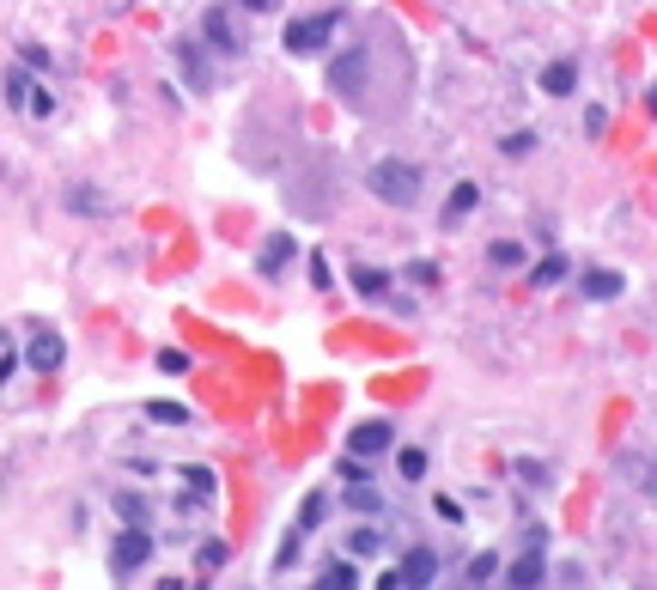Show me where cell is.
Segmentation results:
<instances>
[{
  "mask_svg": "<svg viewBox=\"0 0 657 590\" xmlns=\"http://www.w3.org/2000/svg\"><path fill=\"white\" fill-rule=\"evenodd\" d=\"M323 511H328V493H310V499H305V511H299V524H292V529H299V536H310V529L323 524Z\"/></svg>",
  "mask_w": 657,
  "mask_h": 590,
  "instance_id": "19",
  "label": "cell"
},
{
  "mask_svg": "<svg viewBox=\"0 0 657 590\" xmlns=\"http://www.w3.org/2000/svg\"><path fill=\"white\" fill-rule=\"evenodd\" d=\"M578 286H584L591 299H621V292H627V280H621L615 268H584V274H578Z\"/></svg>",
  "mask_w": 657,
  "mask_h": 590,
  "instance_id": "12",
  "label": "cell"
},
{
  "mask_svg": "<svg viewBox=\"0 0 657 590\" xmlns=\"http://www.w3.org/2000/svg\"><path fill=\"white\" fill-rule=\"evenodd\" d=\"M408 280L414 286H438V262H408Z\"/></svg>",
  "mask_w": 657,
  "mask_h": 590,
  "instance_id": "31",
  "label": "cell"
},
{
  "mask_svg": "<svg viewBox=\"0 0 657 590\" xmlns=\"http://www.w3.org/2000/svg\"><path fill=\"white\" fill-rule=\"evenodd\" d=\"M201 37L220 49V55H244V37L231 31V13L226 6H213V13H201Z\"/></svg>",
  "mask_w": 657,
  "mask_h": 590,
  "instance_id": "7",
  "label": "cell"
},
{
  "mask_svg": "<svg viewBox=\"0 0 657 590\" xmlns=\"http://www.w3.org/2000/svg\"><path fill=\"white\" fill-rule=\"evenodd\" d=\"M396 468H402V481H427V450H396Z\"/></svg>",
  "mask_w": 657,
  "mask_h": 590,
  "instance_id": "21",
  "label": "cell"
},
{
  "mask_svg": "<svg viewBox=\"0 0 657 590\" xmlns=\"http://www.w3.org/2000/svg\"><path fill=\"white\" fill-rule=\"evenodd\" d=\"M505 585H517V590L548 585V560H542V542H530V554H517L512 566H505Z\"/></svg>",
  "mask_w": 657,
  "mask_h": 590,
  "instance_id": "8",
  "label": "cell"
},
{
  "mask_svg": "<svg viewBox=\"0 0 657 590\" xmlns=\"http://www.w3.org/2000/svg\"><path fill=\"white\" fill-rule=\"evenodd\" d=\"M371 67H378V43H353L328 62V92L353 110H371Z\"/></svg>",
  "mask_w": 657,
  "mask_h": 590,
  "instance_id": "1",
  "label": "cell"
},
{
  "mask_svg": "<svg viewBox=\"0 0 657 590\" xmlns=\"http://www.w3.org/2000/svg\"><path fill=\"white\" fill-rule=\"evenodd\" d=\"M152 536H146V524H123V536L110 542V572L116 578H134V572H146V560H152Z\"/></svg>",
  "mask_w": 657,
  "mask_h": 590,
  "instance_id": "4",
  "label": "cell"
},
{
  "mask_svg": "<svg viewBox=\"0 0 657 590\" xmlns=\"http://www.w3.org/2000/svg\"><path fill=\"white\" fill-rule=\"evenodd\" d=\"M317 585H323V590H348V585H359V566H353V554L328 560V566L317 572Z\"/></svg>",
  "mask_w": 657,
  "mask_h": 590,
  "instance_id": "16",
  "label": "cell"
},
{
  "mask_svg": "<svg viewBox=\"0 0 657 590\" xmlns=\"http://www.w3.org/2000/svg\"><path fill=\"white\" fill-rule=\"evenodd\" d=\"M396 578H402V590L408 585H432V578H438V554L432 548H408L402 554V566H396Z\"/></svg>",
  "mask_w": 657,
  "mask_h": 590,
  "instance_id": "9",
  "label": "cell"
},
{
  "mask_svg": "<svg viewBox=\"0 0 657 590\" xmlns=\"http://www.w3.org/2000/svg\"><path fill=\"white\" fill-rule=\"evenodd\" d=\"M463 572H469V585H487V578H499L505 566H499V554H475V560H469Z\"/></svg>",
  "mask_w": 657,
  "mask_h": 590,
  "instance_id": "23",
  "label": "cell"
},
{
  "mask_svg": "<svg viewBox=\"0 0 657 590\" xmlns=\"http://www.w3.org/2000/svg\"><path fill=\"white\" fill-rule=\"evenodd\" d=\"M177 67H183V80L195 85V92H213V67H207L201 43H183V49H177Z\"/></svg>",
  "mask_w": 657,
  "mask_h": 590,
  "instance_id": "11",
  "label": "cell"
},
{
  "mask_svg": "<svg viewBox=\"0 0 657 590\" xmlns=\"http://www.w3.org/2000/svg\"><path fill=\"white\" fill-rule=\"evenodd\" d=\"M287 262H292V238H287V231H274V238H268V250L256 256V268H262L268 280H274V274H280Z\"/></svg>",
  "mask_w": 657,
  "mask_h": 590,
  "instance_id": "15",
  "label": "cell"
},
{
  "mask_svg": "<svg viewBox=\"0 0 657 590\" xmlns=\"http://www.w3.org/2000/svg\"><path fill=\"white\" fill-rule=\"evenodd\" d=\"M505 152H512V159H524V152H535V134H530V128H517V134H505Z\"/></svg>",
  "mask_w": 657,
  "mask_h": 590,
  "instance_id": "29",
  "label": "cell"
},
{
  "mask_svg": "<svg viewBox=\"0 0 657 590\" xmlns=\"http://www.w3.org/2000/svg\"><path fill=\"white\" fill-rule=\"evenodd\" d=\"M6 103H13V110H25V116H49V110H55L49 85H31V74H25V67H13V74H6Z\"/></svg>",
  "mask_w": 657,
  "mask_h": 590,
  "instance_id": "5",
  "label": "cell"
},
{
  "mask_svg": "<svg viewBox=\"0 0 657 590\" xmlns=\"http://www.w3.org/2000/svg\"><path fill=\"white\" fill-rule=\"evenodd\" d=\"M177 481H183V499H201V506H213V487H220V481H213V468H177Z\"/></svg>",
  "mask_w": 657,
  "mask_h": 590,
  "instance_id": "13",
  "label": "cell"
},
{
  "mask_svg": "<svg viewBox=\"0 0 657 590\" xmlns=\"http://www.w3.org/2000/svg\"><path fill=\"white\" fill-rule=\"evenodd\" d=\"M566 280V262H560V256H542V262L530 268V286H560Z\"/></svg>",
  "mask_w": 657,
  "mask_h": 590,
  "instance_id": "20",
  "label": "cell"
},
{
  "mask_svg": "<svg viewBox=\"0 0 657 590\" xmlns=\"http://www.w3.org/2000/svg\"><path fill=\"white\" fill-rule=\"evenodd\" d=\"M378 542H384V536H378L371 524H359V529L348 536V554H378Z\"/></svg>",
  "mask_w": 657,
  "mask_h": 590,
  "instance_id": "26",
  "label": "cell"
},
{
  "mask_svg": "<svg viewBox=\"0 0 657 590\" xmlns=\"http://www.w3.org/2000/svg\"><path fill=\"white\" fill-rule=\"evenodd\" d=\"M475 202H481V189H475V183H456V189H451V220L475 213Z\"/></svg>",
  "mask_w": 657,
  "mask_h": 590,
  "instance_id": "25",
  "label": "cell"
},
{
  "mask_svg": "<svg viewBox=\"0 0 657 590\" xmlns=\"http://www.w3.org/2000/svg\"><path fill=\"white\" fill-rule=\"evenodd\" d=\"M487 262H493V268H517V262H524V244L499 238V244H487Z\"/></svg>",
  "mask_w": 657,
  "mask_h": 590,
  "instance_id": "24",
  "label": "cell"
},
{
  "mask_svg": "<svg viewBox=\"0 0 657 590\" xmlns=\"http://www.w3.org/2000/svg\"><path fill=\"white\" fill-rule=\"evenodd\" d=\"M390 445H396V427H390V420H359V427L348 432V450H353V457H384Z\"/></svg>",
  "mask_w": 657,
  "mask_h": 590,
  "instance_id": "6",
  "label": "cell"
},
{
  "mask_svg": "<svg viewBox=\"0 0 657 590\" xmlns=\"http://www.w3.org/2000/svg\"><path fill=\"white\" fill-rule=\"evenodd\" d=\"M310 286H317V292H328V286H335V274H328V256H310Z\"/></svg>",
  "mask_w": 657,
  "mask_h": 590,
  "instance_id": "30",
  "label": "cell"
},
{
  "mask_svg": "<svg viewBox=\"0 0 657 590\" xmlns=\"http://www.w3.org/2000/svg\"><path fill=\"white\" fill-rule=\"evenodd\" d=\"M341 6H328V13H310V19H292L287 25V49L292 55H317V49H328V37L341 31Z\"/></svg>",
  "mask_w": 657,
  "mask_h": 590,
  "instance_id": "3",
  "label": "cell"
},
{
  "mask_svg": "<svg viewBox=\"0 0 657 590\" xmlns=\"http://www.w3.org/2000/svg\"><path fill=\"white\" fill-rule=\"evenodd\" d=\"M353 286H359V292H366L371 305H384V299H390V274H384V268H353Z\"/></svg>",
  "mask_w": 657,
  "mask_h": 590,
  "instance_id": "17",
  "label": "cell"
},
{
  "mask_svg": "<svg viewBox=\"0 0 657 590\" xmlns=\"http://www.w3.org/2000/svg\"><path fill=\"white\" fill-rule=\"evenodd\" d=\"M250 13H274V6H280V0H244Z\"/></svg>",
  "mask_w": 657,
  "mask_h": 590,
  "instance_id": "32",
  "label": "cell"
},
{
  "mask_svg": "<svg viewBox=\"0 0 657 590\" xmlns=\"http://www.w3.org/2000/svg\"><path fill=\"white\" fill-rule=\"evenodd\" d=\"M366 189L378 202H390V207H414L420 202V171H414L408 159H378L366 171Z\"/></svg>",
  "mask_w": 657,
  "mask_h": 590,
  "instance_id": "2",
  "label": "cell"
},
{
  "mask_svg": "<svg viewBox=\"0 0 657 590\" xmlns=\"http://www.w3.org/2000/svg\"><path fill=\"white\" fill-rule=\"evenodd\" d=\"M62 335H55V329H37V335H31V347H25V359H31V371H55L62 366Z\"/></svg>",
  "mask_w": 657,
  "mask_h": 590,
  "instance_id": "10",
  "label": "cell"
},
{
  "mask_svg": "<svg viewBox=\"0 0 657 590\" xmlns=\"http://www.w3.org/2000/svg\"><path fill=\"white\" fill-rule=\"evenodd\" d=\"M573 85H578V67L573 62H548V67H542V92H548V98H573Z\"/></svg>",
  "mask_w": 657,
  "mask_h": 590,
  "instance_id": "14",
  "label": "cell"
},
{
  "mask_svg": "<svg viewBox=\"0 0 657 590\" xmlns=\"http://www.w3.org/2000/svg\"><path fill=\"white\" fill-rule=\"evenodd\" d=\"M652 110H657V85H652Z\"/></svg>",
  "mask_w": 657,
  "mask_h": 590,
  "instance_id": "33",
  "label": "cell"
},
{
  "mask_svg": "<svg viewBox=\"0 0 657 590\" xmlns=\"http://www.w3.org/2000/svg\"><path fill=\"white\" fill-rule=\"evenodd\" d=\"M110 506L123 511V524H146V517H152V511H146V499H141V493H116Z\"/></svg>",
  "mask_w": 657,
  "mask_h": 590,
  "instance_id": "22",
  "label": "cell"
},
{
  "mask_svg": "<svg viewBox=\"0 0 657 590\" xmlns=\"http://www.w3.org/2000/svg\"><path fill=\"white\" fill-rule=\"evenodd\" d=\"M146 420H159V427H189L195 414L183 402H146Z\"/></svg>",
  "mask_w": 657,
  "mask_h": 590,
  "instance_id": "18",
  "label": "cell"
},
{
  "mask_svg": "<svg viewBox=\"0 0 657 590\" xmlns=\"http://www.w3.org/2000/svg\"><path fill=\"white\" fill-rule=\"evenodd\" d=\"M195 566H201V572H220V566H226V542H201Z\"/></svg>",
  "mask_w": 657,
  "mask_h": 590,
  "instance_id": "27",
  "label": "cell"
},
{
  "mask_svg": "<svg viewBox=\"0 0 657 590\" xmlns=\"http://www.w3.org/2000/svg\"><path fill=\"white\" fill-rule=\"evenodd\" d=\"M159 371H171V378H183V371H189V353H177V347H164V353H159Z\"/></svg>",
  "mask_w": 657,
  "mask_h": 590,
  "instance_id": "28",
  "label": "cell"
}]
</instances>
